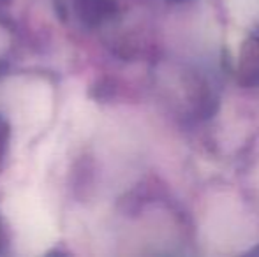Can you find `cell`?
<instances>
[{
	"mask_svg": "<svg viewBox=\"0 0 259 257\" xmlns=\"http://www.w3.org/2000/svg\"><path fill=\"white\" fill-rule=\"evenodd\" d=\"M238 79L242 85H259V27L247 35L238 57Z\"/></svg>",
	"mask_w": 259,
	"mask_h": 257,
	"instance_id": "obj_1",
	"label": "cell"
},
{
	"mask_svg": "<svg viewBox=\"0 0 259 257\" xmlns=\"http://www.w3.org/2000/svg\"><path fill=\"white\" fill-rule=\"evenodd\" d=\"M78 18L89 27H97L116 13L115 0H74Z\"/></svg>",
	"mask_w": 259,
	"mask_h": 257,
	"instance_id": "obj_2",
	"label": "cell"
},
{
	"mask_svg": "<svg viewBox=\"0 0 259 257\" xmlns=\"http://www.w3.org/2000/svg\"><path fill=\"white\" fill-rule=\"evenodd\" d=\"M9 139H11V127L6 122V118L0 117V168L9 150Z\"/></svg>",
	"mask_w": 259,
	"mask_h": 257,
	"instance_id": "obj_3",
	"label": "cell"
}]
</instances>
